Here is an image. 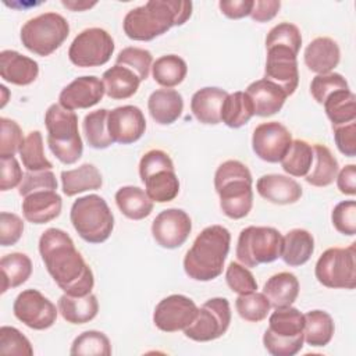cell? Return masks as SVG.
I'll return each mask as SVG.
<instances>
[{"mask_svg": "<svg viewBox=\"0 0 356 356\" xmlns=\"http://www.w3.org/2000/svg\"><path fill=\"white\" fill-rule=\"evenodd\" d=\"M115 64L134 71L142 82V81L147 79V76H149L150 68L153 65V56L146 49L131 46V47L122 49L118 53V56L115 58Z\"/></svg>", "mask_w": 356, "mask_h": 356, "instance_id": "obj_45", "label": "cell"}, {"mask_svg": "<svg viewBox=\"0 0 356 356\" xmlns=\"http://www.w3.org/2000/svg\"><path fill=\"white\" fill-rule=\"evenodd\" d=\"M291 143V132L278 121L263 122L253 131L252 149L259 159L267 163L281 161Z\"/></svg>", "mask_w": 356, "mask_h": 356, "instance_id": "obj_17", "label": "cell"}, {"mask_svg": "<svg viewBox=\"0 0 356 356\" xmlns=\"http://www.w3.org/2000/svg\"><path fill=\"white\" fill-rule=\"evenodd\" d=\"M18 153L22 160V165L28 171H43L53 168L51 161L44 154L43 136L40 131H31L21 145Z\"/></svg>", "mask_w": 356, "mask_h": 356, "instance_id": "obj_42", "label": "cell"}, {"mask_svg": "<svg viewBox=\"0 0 356 356\" xmlns=\"http://www.w3.org/2000/svg\"><path fill=\"white\" fill-rule=\"evenodd\" d=\"M257 193L274 204H292L302 196V186L282 174H266L256 182Z\"/></svg>", "mask_w": 356, "mask_h": 356, "instance_id": "obj_21", "label": "cell"}, {"mask_svg": "<svg viewBox=\"0 0 356 356\" xmlns=\"http://www.w3.org/2000/svg\"><path fill=\"white\" fill-rule=\"evenodd\" d=\"M286 46L295 53H299L302 46V35L296 25L291 22H281L270 29L266 38V47Z\"/></svg>", "mask_w": 356, "mask_h": 356, "instance_id": "obj_47", "label": "cell"}, {"mask_svg": "<svg viewBox=\"0 0 356 356\" xmlns=\"http://www.w3.org/2000/svg\"><path fill=\"white\" fill-rule=\"evenodd\" d=\"M0 75L6 82L25 86L31 85L39 75L38 63L15 50L0 53Z\"/></svg>", "mask_w": 356, "mask_h": 356, "instance_id": "obj_23", "label": "cell"}, {"mask_svg": "<svg viewBox=\"0 0 356 356\" xmlns=\"http://www.w3.org/2000/svg\"><path fill=\"white\" fill-rule=\"evenodd\" d=\"M114 47V40L107 31L86 28L72 40L68 58L76 67H100L111 58Z\"/></svg>", "mask_w": 356, "mask_h": 356, "instance_id": "obj_13", "label": "cell"}, {"mask_svg": "<svg viewBox=\"0 0 356 356\" xmlns=\"http://www.w3.org/2000/svg\"><path fill=\"white\" fill-rule=\"evenodd\" d=\"M337 186L341 193L353 196L356 193V165L348 164L337 174Z\"/></svg>", "mask_w": 356, "mask_h": 356, "instance_id": "obj_58", "label": "cell"}, {"mask_svg": "<svg viewBox=\"0 0 356 356\" xmlns=\"http://www.w3.org/2000/svg\"><path fill=\"white\" fill-rule=\"evenodd\" d=\"M76 234L89 243H102L108 239L114 228V216L107 202L99 195L78 197L70 211Z\"/></svg>", "mask_w": 356, "mask_h": 356, "instance_id": "obj_6", "label": "cell"}, {"mask_svg": "<svg viewBox=\"0 0 356 356\" xmlns=\"http://www.w3.org/2000/svg\"><path fill=\"white\" fill-rule=\"evenodd\" d=\"M305 317L303 338L305 342L314 348L325 346L331 342L335 331L332 317L324 310H310Z\"/></svg>", "mask_w": 356, "mask_h": 356, "instance_id": "obj_34", "label": "cell"}, {"mask_svg": "<svg viewBox=\"0 0 356 356\" xmlns=\"http://www.w3.org/2000/svg\"><path fill=\"white\" fill-rule=\"evenodd\" d=\"M107 117H108V110L100 108V110L90 111L83 118V122H82L83 134L88 145L93 149H107L114 143L108 134Z\"/></svg>", "mask_w": 356, "mask_h": 356, "instance_id": "obj_41", "label": "cell"}, {"mask_svg": "<svg viewBox=\"0 0 356 356\" xmlns=\"http://www.w3.org/2000/svg\"><path fill=\"white\" fill-rule=\"evenodd\" d=\"M0 353L32 356L33 349L29 339L15 327L3 325L0 328Z\"/></svg>", "mask_w": 356, "mask_h": 356, "instance_id": "obj_46", "label": "cell"}, {"mask_svg": "<svg viewBox=\"0 0 356 356\" xmlns=\"http://www.w3.org/2000/svg\"><path fill=\"white\" fill-rule=\"evenodd\" d=\"M228 92L216 88L206 86L193 93L191 99V111L193 117L206 125H217L221 122V108Z\"/></svg>", "mask_w": 356, "mask_h": 356, "instance_id": "obj_26", "label": "cell"}, {"mask_svg": "<svg viewBox=\"0 0 356 356\" xmlns=\"http://www.w3.org/2000/svg\"><path fill=\"white\" fill-rule=\"evenodd\" d=\"M1 270V293L10 288H17L28 281L32 274V261L25 253L14 252L6 254L0 260Z\"/></svg>", "mask_w": 356, "mask_h": 356, "instance_id": "obj_37", "label": "cell"}, {"mask_svg": "<svg viewBox=\"0 0 356 356\" xmlns=\"http://www.w3.org/2000/svg\"><path fill=\"white\" fill-rule=\"evenodd\" d=\"M0 92L3 93V97H1V104H0V107H4V106H6V103H7L8 90H7V88H6L4 85H1V86H0Z\"/></svg>", "mask_w": 356, "mask_h": 356, "instance_id": "obj_60", "label": "cell"}, {"mask_svg": "<svg viewBox=\"0 0 356 356\" xmlns=\"http://www.w3.org/2000/svg\"><path fill=\"white\" fill-rule=\"evenodd\" d=\"M57 179L51 170L43 171H28L24 174V178L18 186V193L26 196L38 191H56Z\"/></svg>", "mask_w": 356, "mask_h": 356, "instance_id": "obj_51", "label": "cell"}, {"mask_svg": "<svg viewBox=\"0 0 356 356\" xmlns=\"http://www.w3.org/2000/svg\"><path fill=\"white\" fill-rule=\"evenodd\" d=\"M323 106L332 127L356 121V96L349 89H341L331 93Z\"/></svg>", "mask_w": 356, "mask_h": 356, "instance_id": "obj_36", "label": "cell"}, {"mask_svg": "<svg viewBox=\"0 0 356 356\" xmlns=\"http://www.w3.org/2000/svg\"><path fill=\"white\" fill-rule=\"evenodd\" d=\"M102 78L106 95L114 100H124L134 96L140 83L139 76L134 71L118 64L104 71Z\"/></svg>", "mask_w": 356, "mask_h": 356, "instance_id": "obj_32", "label": "cell"}, {"mask_svg": "<svg viewBox=\"0 0 356 356\" xmlns=\"http://www.w3.org/2000/svg\"><path fill=\"white\" fill-rule=\"evenodd\" d=\"M280 163L286 174L306 177L313 164V147L306 140L295 139Z\"/></svg>", "mask_w": 356, "mask_h": 356, "instance_id": "obj_40", "label": "cell"}, {"mask_svg": "<svg viewBox=\"0 0 356 356\" xmlns=\"http://www.w3.org/2000/svg\"><path fill=\"white\" fill-rule=\"evenodd\" d=\"M192 15V1L149 0L124 17L122 28L132 40L147 42L165 33L172 26L184 25Z\"/></svg>", "mask_w": 356, "mask_h": 356, "instance_id": "obj_2", "label": "cell"}, {"mask_svg": "<svg viewBox=\"0 0 356 356\" xmlns=\"http://www.w3.org/2000/svg\"><path fill=\"white\" fill-rule=\"evenodd\" d=\"M252 174L239 160H227L218 165L214 174V188L220 196L222 213L239 220L249 214L253 206Z\"/></svg>", "mask_w": 356, "mask_h": 356, "instance_id": "obj_4", "label": "cell"}, {"mask_svg": "<svg viewBox=\"0 0 356 356\" xmlns=\"http://www.w3.org/2000/svg\"><path fill=\"white\" fill-rule=\"evenodd\" d=\"M57 309L67 323L85 324L97 316L99 302L92 292L85 296H71L64 293L57 302Z\"/></svg>", "mask_w": 356, "mask_h": 356, "instance_id": "obj_29", "label": "cell"}, {"mask_svg": "<svg viewBox=\"0 0 356 356\" xmlns=\"http://www.w3.org/2000/svg\"><path fill=\"white\" fill-rule=\"evenodd\" d=\"M231 234L222 225L206 227L184 257V270L195 281H211L224 268L229 252Z\"/></svg>", "mask_w": 356, "mask_h": 356, "instance_id": "obj_3", "label": "cell"}, {"mask_svg": "<svg viewBox=\"0 0 356 356\" xmlns=\"http://www.w3.org/2000/svg\"><path fill=\"white\" fill-rule=\"evenodd\" d=\"M115 204L129 220H143L153 211V200L139 186H122L115 192Z\"/></svg>", "mask_w": 356, "mask_h": 356, "instance_id": "obj_33", "label": "cell"}, {"mask_svg": "<svg viewBox=\"0 0 356 356\" xmlns=\"http://www.w3.org/2000/svg\"><path fill=\"white\" fill-rule=\"evenodd\" d=\"M263 293L274 309L292 306L299 295V281L295 274L288 271L274 274L264 284Z\"/></svg>", "mask_w": 356, "mask_h": 356, "instance_id": "obj_30", "label": "cell"}, {"mask_svg": "<svg viewBox=\"0 0 356 356\" xmlns=\"http://www.w3.org/2000/svg\"><path fill=\"white\" fill-rule=\"evenodd\" d=\"M254 115V108L246 92L228 93L221 108V121L229 128H241Z\"/></svg>", "mask_w": 356, "mask_h": 356, "instance_id": "obj_38", "label": "cell"}, {"mask_svg": "<svg viewBox=\"0 0 356 356\" xmlns=\"http://www.w3.org/2000/svg\"><path fill=\"white\" fill-rule=\"evenodd\" d=\"M188 72V65L185 60L177 54H165L159 57L152 65L153 79L170 89L179 85Z\"/></svg>", "mask_w": 356, "mask_h": 356, "instance_id": "obj_39", "label": "cell"}, {"mask_svg": "<svg viewBox=\"0 0 356 356\" xmlns=\"http://www.w3.org/2000/svg\"><path fill=\"white\" fill-rule=\"evenodd\" d=\"M280 8L281 1L278 0H256L253 1L250 17L256 22H267L278 14Z\"/></svg>", "mask_w": 356, "mask_h": 356, "instance_id": "obj_57", "label": "cell"}, {"mask_svg": "<svg viewBox=\"0 0 356 356\" xmlns=\"http://www.w3.org/2000/svg\"><path fill=\"white\" fill-rule=\"evenodd\" d=\"M150 117L160 125H170L175 122L184 111V99L178 90L157 89L147 100Z\"/></svg>", "mask_w": 356, "mask_h": 356, "instance_id": "obj_27", "label": "cell"}, {"mask_svg": "<svg viewBox=\"0 0 356 356\" xmlns=\"http://www.w3.org/2000/svg\"><path fill=\"white\" fill-rule=\"evenodd\" d=\"M218 7L225 17L231 19H239L250 15L253 0H221Z\"/></svg>", "mask_w": 356, "mask_h": 356, "instance_id": "obj_56", "label": "cell"}, {"mask_svg": "<svg viewBox=\"0 0 356 356\" xmlns=\"http://www.w3.org/2000/svg\"><path fill=\"white\" fill-rule=\"evenodd\" d=\"M0 157H13L19 152V147L25 140L22 129L15 121L6 117L0 118Z\"/></svg>", "mask_w": 356, "mask_h": 356, "instance_id": "obj_50", "label": "cell"}, {"mask_svg": "<svg viewBox=\"0 0 356 356\" xmlns=\"http://www.w3.org/2000/svg\"><path fill=\"white\" fill-rule=\"evenodd\" d=\"M24 234V221L19 216L8 211L0 213V245H15Z\"/></svg>", "mask_w": 356, "mask_h": 356, "instance_id": "obj_53", "label": "cell"}, {"mask_svg": "<svg viewBox=\"0 0 356 356\" xmlns=\"http://www.w3.org/2000/svg\"><path fill=\"white\" fill-rule=\"evenodd\" d=\"M106 95L104 83L95 75L75 78L70 82L58 96V104L67 110L89 108L97 104Z\"/></svg>", "mask_w": 356, "mask_h": 356, "instance_id": "obj_20", "label": "cell"}, {"mask_svg": "<svg viewBox=\"0 0 356 356\" xmlns=\"http://www.w3.org/2000/svg\"><path fill=\"white\" fill-rule=\"evenodd\" d=\"M70 353L72 356H110L111 343L104 332L89 330L74 339Z\"/></svg>", "mask_w": 356, "mask_h": 356, "instance_id": "obj_43", "label": "cell"}, {"mask_svg": "<svg viewBox=\"0 0 356 356\" xmlns=\"http://www.w3.org/2000/svg\"><path fill=\"white\" fill-rule=\"evenodd\" d=\"M44 125L47 129V145L54 157L63 164L76 163L83 152V143L78 131V115L54 103L46 110Z\"/></svg>", "mask_w": 356, "mask_h": 356, "instance_id": "obj_5", "label": "cell"}, {"mask_svg": "<svg viewBox=\"0 0 356 356\" xmlns=\"http://www.w3.org/2000/svg\"><path fill=\"white\" fill-rule=\"evenodd\" d=\"M108 134L114 143L129 145L142 138L146 129V120L142 110L136 106H120L108 111Z\"/></svg>", "mask_w": 356, "mask_h": 356, "instance_id": "obj_19", "label": "cell"}, {"mask_svg": "<svg viewBox=\"0 0 356 356\" xmlns=\"http://www.w3.org/2000/svg\"><path fill=\"white\" fill-rule=\"evenodd\" d=\"M267 49L264 79L278 85L286 96L295 93L299 85L298 60L292 49L286 46H270Z\"/></svg>", "mask_w": 356, "mask_h": 356, "instance_id": "obj_16", "label": "cell"}, {"mask_svg": "<svg viewBox=\"0 0 356 356\" xmlns=\"http://www.w3.org/2000/svg\"><path fill=\"white\" fill-rule=\"evenodd\" d=\"M70 24L57 13H43L28 19L21 28V42L33 54L46 57L68 38Z\"/></svg>", "mask_w": 356, "mask_h": 356, "instance_id": "obj_9", "label": "cell"}, {"mask_svg": "<svg viewBox=\"0 0 356 356\" xmlns=\"http://www.w3.org/2000/svg\"><path fill=\"white\" fill-rule=\"evenodd\" d=\"M303 314L292 306L275 309L268 318L263 345L273 356H293L303 348Z\"/></svg>", "mask_w": 356, "mask_h": 356, "instance_id": "obj_7", "label": "cell"}, {"mask_svg": "<svg viewBox=\"0 0 356 356\" xmlns=\"http://www.w3.org/2000/svg\"><path fill=\"white\" fill-rule=\"evenodd\" d=\"M22 214L32 224H46L61 213L63 200L56 191H38L22 200Z\"/></svg>", "mask_w": 356, "mask_h": 356, "instance_id": "obj_22", "label": "cell"}, {"mask_svg": "<svg viewBox=\"0 0 356 356\" xmlns=\"http://www.w3.org/2000/svg\"><path fill=\"white\" fill-rule=\"evenodd\" d=\"M334 139L338 150L346 157L356 156V122L332 127Z\"/></svg>", "mask_w": 356, "mask_h": 356, "instance_id": "obj_54", "label": "cell"}, {"mask_svg": "<svg viewBox=\"0 0 356 356\" xmlns=\"http://www.w3.org/2000/svg\"><path fill=\"white\" fill-rule=\"evenodd\" d=\"M313 160L314 165L306 175V182L318 188L331 185L339 171L338 160L335 156L327 146L317 143L313 146Z\"/></svg>", "mask_w": 356, "mask_h": 356, "instance_id": "obj_35", "label": "cell"}, {"mask_svg": "<svg viewBox=\"0 0 356 356\" xmlns=\"http://www.w3.org/2000/svg\"><path fill=\"white\" fill-rule=\"evenodd\" d=\"M314 274L327 288L353 289L356 286V243L327 249L318 257Z\"/></svg>", "mask_w": 356, "mask_h": 356, "instance_id": "obj_11", "label": "cell"}, {"mask_svg": "<svg viewBox=\"0 0 356 356\" xmlns=\"http://www.w3.org/2000/svg\"><path fill=\"white\" fill-rule=\"evenodd\" d=\"M61 4L71 11H85L93 6H96V1H76V0H63Z\"/></svg>", "mask_w": 356, "mask_h": 356, "instance_id": "obj_59", "label": "cell"}, {"mask_svg": "<svg viewBox=\"0 0 356 356\" xmlns=\"http://www.w3.org/2000/svg\"><path fill=\"white\" fill-rule=\"evenodd\" d=\"M199 307L185 295H170L161 299L153 312V323L163 332L184 331L195 320Z\"/></svg>", "mask_w": 356, "mask_h": 356, "instance_id": "obj_15", "label": "cell"}, {"mask_svg": "<svg viewBox=\"0 0 356 356\" xmlns=\"http://www.w3.org/2000/svg\"><path fill=\"white\" fill-rule=\"evenodd\" d=\"M14 316L32 330H47L56 320L58 309L38 289H25L14 300Z\"/></svg>", "mask_w": 356, "mask_h": 356, "instance_id": "obj_14", "label": "cell"}, {"mask_svg": "<svg viewBox=\"0 0 356 356\" xmlns=\"http://www.w3.org/2000/svg\"><path fill=\"white\" fill-rule=\"evenodd\" d=\"M282 235L273 227L249 225L239 234L235 254L245 267H257L281 257Z\"/></svg>", "mask_w": 356, "mask_h": 356, "instance_id": "obj_10", "label": "cell"}, {"mask_svg": "<svg viewBox=\"0 0 356 356\" xmlns=\"http://www.w3.org/2000/svg\"><path fill=\"white\" fill-rule=\"evenodd\" d=\"M39 253L47 273L64 293L85 296L92 292L95 285L92 268L65 231L47 228L39 238Z\"/></svg>", "mask_w": 356, "mask_h": 356, "instance_id": "obj_1", "label": "cell"}, {"mask_svg": "<svg viewBox=\"0 0 356 356\" xmlns=\"http://www.w3.org/2000/svg\"><path fill=\"white\" fill-rule=\"evenodd\" d=\"M341 89H349V85L346 79L338 72L316 75L310 83V93L313 99L320 104H323L331 93Z\"/></svg>", "mask_w": 356, "mask_h": 356, "instance_id": "obj_48", "label": "cell"}, {"mask_svg": "<svg viewBox=\"0 0 356 356\" xmlns=\"http://www.w3.org/2000/svg\"><path fill=\"white\" fill-rule=\"evenodd\" d=\"M231 323V307L225 298H211L197 310L195 320L184 330L186 338L209 342L222 337Z\"/></svg>", "mask_w": 356, "mask_h": 356, "instance_id": "obj_12", "label": "cell"}, {"mask_svg": "<svg viewBox=\"0 0 356 356\" xmlns=\"http://www.w3.org/2000/svg\"><path fill=\"white\" fill-rule=\"evenodd\" d=\"M235 307L241 318L250 323H259L267 317L271 305L263 292L254 291L250 293L239 295L235 300Z\"/></svg>", "mask_w": 356, "mask_h": 356, "instance_id": "obj_44", "label": "cell"}, {"mask_svg": "<svg viewBox=\"0 0 356 356\" xmlns=\"http://www.w3.org/2000/svg\"><path fill=\"white\" fill-rule=\"evenodd\" d=\"M61 186L67 196H75L86 191H97L103 185V178L96 165L85 163L74 170L61 172Z\"/></svg>", "mask_w": 356, "mask_h": 356, "instance_id": "obj_31", "label": "cell"}, {"mask_svg": "<svg viewBox=\"0 0 356 356\" xmlns=\"http://www.w3.org/2000/svg\"><path fill=\"white\" fill-rule=\"evenodd\" d=\"M245 92L252 100L254 115L259 117L274 115L282 108L288 97L286 93L278 85L264 78L252 82Z\"/></svg>", "mask_w": 356, "mask_h": 356, "instance_id": "obj_25", "label": "cell"}, {"mask_svg": "<svg viewBox=\"0 0 356 356\" xmlns=\"http://www.w3.org/2000/svg\"><path fill=\"white\" fill-rule=\"evenodd\" d=\"M191 231V217L181 209L163 210L152 222L153 239L164 249H177L182 246Z\"/></svg>", "mask_w": 356, "mask_h": 356, "instance_id": "obj_18", "label": "cell"}, {"mask_svg": "<svg viewBox=\"0 0 356 356\" xmlns=\"http://www.w3.org/2000/svg\"><path fill=\"white\" fill-rule=\"evenodd\" d=\"M1 163V178H0V191L6 192L19 186L24 174L19 167L18 160L13 157H0Z\"/></svg>", "mask_w": 356, "mask_h": 356, "instance_id": "obj_55", "label": "cell"}, {"mask_svg": "<svg viewBox=\"0 0 356 356\" xmlns=\"http://www.w3.org/2000/svg\"><path fill=\"white\" fill-rule=\"evenodd\" d=\"M225 281L229 289L238 295H245L254 292L257 289V282L253 274L241 263L231 261L225 271Z\"/></svg>", "mask_w": 356, "mask_h": 356, "instance_id": "obj_49", "label": "cell"}, {"mask_svg": "<svg viewBox=\"0 0 356 356\" xmlns=\"http://www.w3.org/2000/svg\"><path fill=\"white\" fill-rule=\"evenodd\" d=\"M139 177L145 184V192L153 202H171L179 193V179L175 174L174 163L160 149H152L142 156Z\"/></svg>", "mask_w": 356, "mask_h": 356, "instance_id": "obj_8", "label": "cell"}, {"mask_svg": "<svg viewBox=\"0 0 356 356\" xmlns=\"http://www.w3.org/2000/svg\"><path fill=\"white\" fill-rule=\"evenodd\" d=\"M303 58L310 71L316 72L317 75L328 74L332 72V70L339 64L341 50L334 39L320 36L307 44Z\"/></svg>", "mask_w": 356, "mask_h": 356, "instance_id": "obj_24", "label": "cell"}, {"mask_svg": "<svg viewBox=\"0 0 356 356\" xmlns=\"http://www.w3.org/2000/svg\"><path fill=\"white\" fill-rule=\"evenodd\" d=\"M314 252L313 235L302 228H293L282 236L281 259L291 267L305 264Z\"/></svg>", "mask_w": 356, "mask_h": 356, "instance_id": "obj_28", "label": "cell"}, {"mask_svg": "<svg viewBox=\"0 0 356 356\" xmlns=\"http://www.w3.org/2000/svg\"><path fill=\"white\" fill-rule=\"evenodd\" d=\"M331 221L334 228L339 234L353 236L356 234V202L355 200L339 202L332 210Z\"/></svg>", "mask_w": 356, "mask_h": 356, "instance_id": "obj_52", "label": "cell"}]
</instances>
